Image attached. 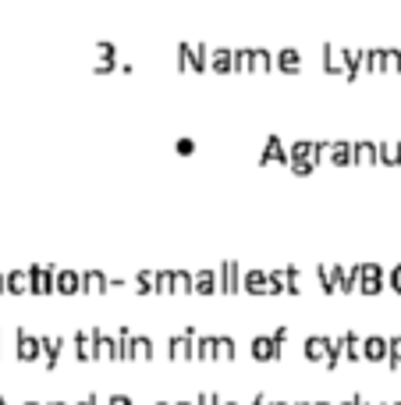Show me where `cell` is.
I'll return each mask as SVG.
<instances>
[{
    "label": "cell",
    "instance_id": "6da1fadb",
    "mask_svg": "<svg viewBox=\"0 0 401 405\" xmlns=\"http://www.w3.org/2000/svg\"><path fill=\"white\" fill-rule=\"evenodd\" d=\"M192 292L199 295H214V292H224V270H196L192 274Z\"/></svg>",
    "mask_w": 401,
    "mask_h": 405
},
{
    "label": "cell",
    "instance_id": "7a4b0ae2",
    "mask_svg": "<svg viewBox=\"0 0 401 405\" xmlns=\"http://www.w3.org/2000/svg\"><path fill=\"white\" fill-rule=\"evenodd\" d=\"M29 274H32V295L57 292V267H29Z\"/></svg>",
    "mask_w": 401,
    "mask_h": 405
},
{
    "label": "cell",
    "instance_id": "3957f363",
    "mask_svg": "<svg viewBox=\"0 0 401 405\" xmlns=\"http://www.w3.org/2000/svg\"><path fill=\"white\" fill-rule=\"evenodd\" d=\"M14 334H18V359L22 362H36L43 355V338H36L29 331H14Z\"/></svg>",
    "mask_w": 401,
    "mask_h": 405
},
{
    "label": "cell",
    "instance_id": "277c9868",
    "mask_svg": "<svg viewBox=\"0 0 401 405\" xmlns=\"http://www.w3.org/2000/svg\"><path fill=\"white\" fill-rule=\"evenodd\" d=\"M363 355H366V362H387V359H391V338L369 334V338L363 341Z\"/></svg>",
    "mask_w": 401,
    "mask_h": 405
},
{
    "label": "cell",
    "instance_id": "5b68a950",
    "mask_svg": "<svg viewBox=\"0 0 401 405\" xmlns=\"http://www.w3.org/2000/svg\"><path fill=\"white\" fill-rule=\"evenodd\" d=\"M252 359H260V362L281 359V341L277 338H252Z\"/></svg>",
    "mask_w": 401,
    "mask_h": 405
},
{
    "label": "cell",
    "instance_id": "8992f818",
    "mask_svg": "<svg viewBox=\"0 0 401 405\" xmlns=\"http://www.w3.org/2000/svg\"><path fill=\"white\" fill-rule=\"evenodd\" d=\"M96 338H100V331H96V327L78 331V338H75V352H78V359H82V362H93V359H96Z\"/></svg>",
    "mask_w": 401,
    "mask_h": 405
},
{
    "label": "cell",
    "instance_id": "52a82bcc",
    "mask_svg": "<svg viewBox=\"0 0 401 405\" xmlns=\"http://www.w3.org/2000/svg\"><path fill=\"white\" fill-rule=\"evenodd\" d=\"M316 281H320V288H323L327 295L341 292V267H327V263H320V267H316Z\"/></svg>",
    "mask_w": 401,
    "mask_h": 405
},
{
    "label": "cell",
    "instance_id": "ba28073f",
    "mask_svg": "<svg viewBox=\"0 0 401 405\" xmlns=\"http://www.w3.org/2000/svg\"><path fill=\"white\" fill-rule=\"evenodd\" d=\"M107 288H111V277L103 270H82V292H86V295H100Z\"/></svg>",
    "mask_w": 401,
    "mask_h": 405
},
{
    "label": "cell",
    "instance_id": "9c48e42d",
    "mask_svg": "<svg viewBox=\"0 0 401 405\" xmlns=\"http://www.w3.org/2000/svg\"><path fill=\"white\" fill-rule=\"evenodd\" d=\"M242 288L252 295H270V270H245Z\"/></svg>",
    "mask_w": 401,
    "mask_h": 405
},
{
    "label": "cell",
    "instance_id": "30bf717a",
    "mask_svg": "<svg viewBox=\"0 0 401 405\" xmlns=\"http://www.w3.org/2000/svg\"><path fill=\"white\" fill-rule=\"evenodd\" d=\"M327 160L345 167V164H355V146L352 142H327Z\"/></svg>",
    "mask_w": 401,
    "mask_h": 405
},
{
    "label": "cell",
    "instance_id": "8fae6325",
    "mask_svg": "<svg viewBox=\"0 0 401 405\" xmlns=\"http://www.w3.org/2000/svg\"><path fill=\"white\" fill-rule=\"evenodd\" d=\"M337 341H341V359H348V362L366 359V355H363V341H358V334H355V331H345Z\"/></svg>",
    "mask_w": 401,
    "mask_h": 405
},
{
    "label": "cell",
    "instance_id": "7c38bea8",
    "mask_svg": "<svg viewBox=\"0 0 401 405\" xmlns=\"http://www.w3.org/2000/svg\"><path fill=\"white\" fill-rule=\"evenodd\" d=\"M323 68L334 72V75H345V72H348V50L327 47V50H323Z\"/></svg>",
    "mask_w": 401,
    "mask_h": 405
},
{
    "label": "cell",
    "instance_id": "4fadbf2b",
    "mask_svg": "<svg viewBox=\"0 0 401 405\" xmlns=\"http://www.w3.org/2000/svg\"><path fill=\"white\" fill-rule=\"evenodd\" d=\"M263 164H288V149L277 135H270L266 146H263Z\"/></svg>",
    "mask_w": 401,
    "mask_h": 405
},
{
    "label": "cell",
    "instance_id": "5bb4252c",
    "mask_svg": "<svg viewBox=\"0 0 401 405\" xmlns=\"http://www.w3.org/2000/svg\"><path fill=\"white\" fill-rule=\"evenodd\" d=\"M8 292L11 295H29L32 292V274L29 270H11L8 274Z\"/></svg>",
    "mask_w": 401,
    "mask_h": 405
},
{
    "label": "cell",
    "instance_id": "9a60e30c",
    "mask_svg": "<svg viewBox=\"0 0 401 405\" xmlns=\"http://www.w3.org/2000/svg\"><path fill=\"white\" fill-rule=\"evenodd\" d=\"M57 292H60V295L82 292V274H78V270H57Z\"/></svg>",
    "mask_w": 401,
    "mask_h": 405
},
{
    "label": "cell",
    "instance_id": "2e32d148",
    "mask_svg": "<svg viewBox=\"0 0 401 405\" xmlns=\"http://www.w3.org/2000/svg\"><path fill=\"white\" fill-rule=\"evenodd\" d=\"M60 349H65V338H43V370H54Z\"/></svg>",
    "mask_w": 401,
    "mask_h": 405
},
{
    "label": "cell",
    "instance_id": "e0dca14e",
    "mask_svg": "<svg viewBox=\"0 0 401 405\" xmlns=\"http://www.w3.org/2000/svg\"><path fill=\"white\" fill-rule=\"evenodd\" d=\"M220 270H224V292H227V295H235V292H238V285L245 281V277H242V267H238L235 260H227Z\"/></svg>",
    "mask_w": 401,
    "mask_h": 405
},
{
    "label": "cell",
    "instance_id": "ac0fdd59",
    "mask_svg": "<svg viewBox=\"0 0 401 405\" xmlns=\"http://www.w3.org/2000/svg\"><path fill=\"white\" fill-rule=\"evenodd\" d=\"M355 146V164H380V146L376 142H352Z\"/></svg>",
    "mask_w": 401,
    "mask_h": 405
},
{
    "label": "cell",
    "instance_id": "d6986e66",
    "mask_svg": "<svg viewBox=\"0 0 401 405\" xmlns=\"http://www.w3.org/2000/svg\"><path fill=\"white\" fill-rule=\"evenodd\" d=\"M192 359H217V338H192Z\"/></svg>",
    "mask_w": 401,
    "mask_h": 405
},
{
    "label": "cell",
    "instance_id": "ffe728a7",
    "mask_svg": "<svg viewBox=\"0 0 401 405\" xmlns=\"http://www.w3.org/2000/svg\"><path fill=\"white\" fill-rule=\"evenodd\" d=\"M96 359H100V362H107V359H117V338L111 341L107 334L100 331V338H96Z\"/></svg>",
    "mask_w": 401,
    "mask_h": 405
},
{
    "label": "cell",
    "instance_id": "44dd1931",
    "mask_svg": "<svg viewBox=\"0 0 401 405\" xmlns=\"http://www.w3.org/2000/svg\"><path fill=\"white\" fill-rule=\"evenodd\" d=\"M132 345H135V334H132L128 327H121V331H117V359H121V362L132 359Z\"/></svg>",
    "mask_w": 401,
    "mask_h": 405
},
{
    "label": "cell",
    "instance_id": "7402d4cb",
    "mask_svg": "<svg viewBox=\"0 0 401 405\" xmlns=\"http://www.w3.org/2000/svg\"><path fill=\"white\" fill-rule=\"evenodd\" d=\"M380 164H401V142H380Z\"/></svg>",
    "mask_w": 401,
    "mask_h": 405
},
{
    "label": "cell",
    "instance_id": "603a6c76",
    "mask_svg": "<svg viewBox=\"0 0 401 405\" xmlns=\"http://www.w3.org/2000/svg\"><path fill=\"white\" fill-rule=\"evenodd\" d=\"M157 274H160V270H139V277H135V292H139V295H150V292L157 288Z\"/></svg>",
    "mask_w": 401,
    "mask_h": 405
},
{
    "label": "cell",
    "instance_id": "cb8c5ba5",
    "mask_svg": "<svg viewBox=\"0 0 401 405\" xmlns=\"http://www.w3.org/2000/svg\"><path fill=\"white\" fill-rule=\"evenodd\" d=\"M132 359H153V338L135 334V345H132Z\"/></svg>",
    "mask_w": 401,
    "mask_h": 405
},
{
    "label": "cell",
    "instance_id": "d4e9b609",
    "mask_svg": "<svg viewBox=\"0 0 401 405\" xmlns=\"http://www.w3.org/2000/svg\"><path fill=\"white\" fill-rule=\"evenodd\" d=\"M358 288V267H341V295H352Z\"/></svg>",
    "mask_w": 401,
    "mask_h": 405
},
{
    "label": "cell",
    "instance_id": "484cf974",
    "mask_svg": "<svg viewBox=\"0 0 401 405\" xmlns=\"http://www.w3.org/2000/svg\"><path fill=\"white\" fill-rule=\"evenodd\" d=\"M277 64H281V72H299L302 68V57H299V50H281Z\"/></svg>",
    "mask_w": 401,
    "mask_h": 405
},
{
    "label": "cell",
    "instance_id": "4316f807",
    "mask_svg": "<svg viewBox=\"0 0 401 405\" xmlns=\"http://www.w3.org/2000/svg\"><path fill=\"white\" fill-rule=\"evenodd\" d=\"M281 292H288V267L270 270V295H281Z\"/></svg>",
    "mask_w": 401,
    "mask_h": 405
},
{
    "label": "cell",
    "instance_id": "83f0119b",
    "mask_svg": "<svg viewBox=\"0 0 401 405\" xmlns=\"http://www.w3.org/2000/svg\"><path fill=\"white\" fill-rule=\"evenodd\" d=\"M384 277H358V292H363V295H380V292H384Z\"/></svg>",
    "mask_w": 401,
    "mask_h": 405
},
{
    "label": "cell",
    "instance_id": "f1b7e54d",
    "mask_svg": "<svg viewBox=\"0 0 401 405\" xmlns=\"http://www.w3.org/2000/svg\"><path fill=\"white\" fill-rule=\"evenodd\" d=\"M157 292L160 295H171L174 292V270H160L157 274Z\"/></svg>",
    "mask_w": 401,
    "mask_h": 405
},
{
    "label": "cell",
    "instance_id": "f546056e",
    "mask_svg": "<svg viewBox=\"0 0 401 405\" xmlns=\"http://www.w3.org/2000/svg\"><path fill=\"white\" fill-rule=\"evenodd\" d=\"M217 359H220V362H231V359H235V341H231V338H217Z\"/></svg>",
    "mask_w": 401,
    "mask_h": 405
},
{
    "label": "cell",
    "instance_id": "4dcf8cb0",
    "mask_svg": "<svg viewBox=\"0 0 401 405\" xmlns=\"http://www.w3.org/2000/svg\"><path fill=\"white\" fill-rule=\"evenodd\" d=\"M387 370H401V334L391 338V359H387Z\"/></svg>",
    "mask_w": 401,
    "mask_h": 405
},
{
    "label": "cell",
    "instance_id": "1f68e13d",
    "mask_svg": "<svg viewBox=\"0 0 401 405\" xmlns=\"http://www.w3.org/2000/svg\"><path fill=\"white\" fill-rule=\"evenodd\" d=\"M192 270H174V292H192Z\"/></svg>",
    "mask_w": 401,
    "mask_h": 405
},
{
    "label": "cell",
    "instance_id": "d6a6232c",
    "mask_svg": "<svg viewBox=\"0 0 401 405\" xmlns=\"http://www.w3.org/2000/svg\"><path fill=\"white\" fill-rule=\"evenodd\" d=\"M270 54L266 50H252V72H270Z\"/></svg>",
    "mask_w": 401,
    "mask_h": 405
},
{
    "label": "cell",
    "instance_id": "836d02e7",
    "mask_svg": "<svg viewBox=\"0 0 401 405\" xmlns=\"http://www.w3.org/2000/svg\"><path fill=\"white\" fill-rule=\"evenodd\" d=\"M235 72H252V50H235Z\"/></svg>",
    "mask_w": 401,
    "mask_h": 405
},
{
    "label": "cell",
    "instance_id": "e575fe53",
    "mask_svg": "<svg viewBox=\"0 0 401 405\" xmlns=\"http://www.w3.org/2000/svg\"><path fill=\"white\" fill-rule=\"evenodd\" d=\"M288 292H291V295L302 292V274L295 270V267H288Z\"/></svg>",
    "mask_w": 401,
    "mask_h": 405
},
{
    "label": "cell",
    "instance_id": "d590c367",
    "mask_svg": "<svg viewBox=\"0 0 401 405\" xmlns=\"http://www.w3.org/2000/svg\"><path fill=\"white\" fill-rule=\"evenodd\" d=\"M358 277H384V267L380 263H358Z\"/></svg>",
    "mask_w": 401,
    "mask_h": 405
},
{
    "label": "cell",
    "instance_id": "8d00e7d4",
    "mask_svg": "<svg viewBox=\"0 0 401 405\" xmlns=\"http://www.w3.org/2000/svg\"><path fill=\"white\" fill-rule=\"evenodd\" d=\"M196 405H220V398H217L214 391H203V395L196 398Z\"/></svg>",
    "mask_w": 401,
    "mask_h": 405
},
{
    "label": "cell",
    "instance_id": "74e56055",
    "mask_svg": "<svg viewBox=\"0 0 401 405\" xmlns=\"http://www.w3.org/2000/svg\"><path fill=\"white\" fill-rule=\"evenodd\" d=\"M391 288H394V292L401 295V263H398V267L391 270Z\"/></svg>",
    "mask_w": 401,
    "mask_h": 405
},
{
    "label": "cell",
    "instance_id": "f35d334b",
    "mask_svg": "<svg viewBox=\"0 0 401 405\" xmlns=\"http://www.w3.org/2000/svg\"><path fill=\"white\" fill-rule=\"evenodd\" d=\"M174 149H178V153H192L196 146H192V139H178V142H174Z\"/></svg>",
    "mask_w": 401,
    "mask_h": 405
},
{
    "label": "cell",
    "instance_id": "ab89813d",
    "mask_svg": "<svg viewBox=\"0 0 401 405\" xmlns=\"http://www.w3.org/2000/svg\"><path fill=\"white\" fill-rule=\"evenodd\" d=\"M107 405H135V402H132L128 395H111V398H107Z\"/></svg>",
    "mask_w": 401,
    "mask_h": 405
},
{
    "label": "cell",
    "instance_id": "60d3db41",
    "mask_svg": "<svg viewBox=\"0 0 401 405\" xmlns=\"http://www.w3.org/2000/svg\"><path fill=\"white\" fill-rule=\"evenodd\" d=\"M273 338H277L281 345H284V341H288V327H277V331H273Z\"/></svg>",
    "mask_w": 401,
    "mask_h": 405
},
{
    "label": "cell",
    "instance_id": "b9f144b4",
    "mask_svg": "<svg viewBox=\"0 0 401 405\" xmlns=\"http://www.w3.org/2000/svg\"><path fill=\"white\" fill-rule=\"evenodd\" d=\"M252 405H270V398L266 395H256V398H252Z\"/></svg>",
    "mask_w": 401,
    "mask_h": 405
},
{
    "label": "cell",
    "instance_id": "7bdbcfd3",
    "mask_svg": "<svg viewBox=\"0 0 401 405\" xmlns=\"http://www.w3.org/2000/svg\"><path fill=\"white\" fill-rule=\"evenodd\" d=\"M341 405H363V395H355V398H348V402H341Z\"/></svg>",
    "mask_w": 401,
    "mask_h": 405
},
{
    "label": "cell",
    "instance_id": "ee69618b",
    "mask_svg": "<svg viewBox=\"0 0 401 405\" xmlns=\"http://www.w3.org/2000/svg\"><path fill=\"white\" fill-rule=\"evenodd\" d=\"M75 405H96V395H89V398H82V402H75Z\"/></svg>",
    "mask_w": 401,
    "mask_h": 405
},
{
    "label": "cell",
    "instance_id": "f6af8a7d",
    "mask_svg": "<svg viewBox=\"0 0 401 405\" xmlns=\"http://www.w3.org/2000/svg\"><path fill=\"white\" fill-rule=\"evenodd\" d=\"M0 292H8V274H0Z\"/></svg>",
    "mask_w": 401,
    "mask_h": 405
},
{
    "label": "cell",
    "instance_id": "bcb514c9",
    "mask_svg": "<svg viewBox=\"0 0 401 405\" xmlns=\"http://www.w3.org/2000/svg\"><path fill=\"white\" fill-rule=\"evenodd\" d=\"M363 405H387V402H366V398H363Z\"/></svg>",
    "mask_w": 401,
    "mask_h": 405
},
{
    "label": "cell",
    "instance_id": "7dc6e473",
    "mask_svg": "<svg viewBox=\"0 0 401 405\" xmlns=\"http://www.w3.org/2000/svg\"><path fill=\"white\" fill-rule=\"evenodd\" d=\"M174 405H196V402H174Z\"/></svg>",
    "mask_w": 401,
    "mask_h": 405
},
{
    "label": "cell",
    "instance_id": "c3c4849f",
    "mask_svg": "<svg viewBox=\"0 0 401 405\" xmlns=\"http://www.w3.org/2000/svg\"><path fill=\"white\" fill-rule=\"evenodd\" d=\"M295 405H312V402H295Z\"/></svg>",
    "mask_w": 401,
    "mask_h": 405
},
{
    "label": "cell",
    "instance_id": "681fc988",
    "mask_svg": "<svg viewBox=\"0 0 401 405\" xmlns=\"http://www.w3.org/2000/svg\"><path fill=\"white\" fill-rule=\"evenodd\" d=\"M157 405H174V402H157Z\"/></svg>",
    "mask_w": 401,
    "mask_h": 405
},
{
    "label": "cell",
    "instance_id": "f907efd6",
    "mask_svg": "<svg viewBox=\"0 0 401 405\" xmlns=\"http://www.w3.org/2000/svg\"><path fill=\"white\" fill-rule=\"evenodd\" d=\"M270 405H288V402H270Z\"/></svg>",
    "mask_w": 401,
    "mask_h": 405
},
{
    "label": "cell",
    "instance_id": "816d5d0a",
    "mask_svg": "<svg viewBox=\"0 0 401 405\" xmlns=\"http://www.w3.org/2000/svg\"><path fill=\"white\" fill-rule=\"evenodd\" d=\"M312 405H330V402H312Z\"/></svg>",
    "mask_w": 401,
    "mask_h": 405
},
{
    "label": "cell",
    "instance_id": "f5cc1de1",
    "mask_svg": "<svg viewBox=\"0 0 401 405\" xmlns=\"http://www.w3.org/2000/svg\"><path fill=\"white\" fill-rule=\"evenodd\" d=\"M220 405H235V402H220Z\"/></svg>",
    "mask_w": 401,
    "mask_h": 405
},
{
    "label": "cell",
    "instance_id": "db71d44e",
    "mask_svg": "<svg viewBox=\"0 0 401 405\" xmlns=\"http://www.w3.org/2000/svg\"><path fill=\"white\" fill-rule=\"evenodd\" d=\"M50 405H65V402H50Z\"/></svg>",
    "mask_w": 401,
    "mask_h": 405
},
{
    "label": "cell",
    "instance_id": "11a10c76",
    "mask_svg": "<svg viewBox=\"0 0 401 405\" xmlns=\"http://www.w3.org/2000/svg\"><path fill=\"white\" fill-rule=\"evenodd\" d=\"M25 405H39V402H25Z\"/></svg>",
    "mask_w": 401,
    "mask_h": 405
},
{
    "label": "cell",
    "instance_id": "9f6ffc18",
    "mask_svg": "<svg viewBox=\"0 0 401 405\" xmlns=\"http://www.w3.org/2000/svg\"><path fill=\"white\" fill-rule=\"evenodd\" d=\"M391 405H401V402H391Z\"/></svg>",
    "mask_w": 401,
    "mask_h": 405
},
{
    "label": "cell",
    "instance_id": "6f0895ef",
    "mask_svg": "<svg viewBox=\"0 0 401 405\" xmlns=\"http://www.w3.org/2000/svg\"><path fill=\"white\" fill-rule=\"evenodd\" d=\"M0 338H4V331H0Z\"/></svg>",
    "mask_w": 401,
    "mask_h": 405
}]
</instances>
